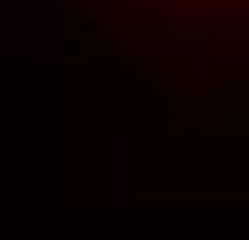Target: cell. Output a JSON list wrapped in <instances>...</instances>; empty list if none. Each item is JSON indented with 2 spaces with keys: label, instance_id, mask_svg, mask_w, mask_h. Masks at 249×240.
<instances>
[{
  "label": "cell",
  "instance_id": "cell-1",
  "mask_svg": "<svg viewBox=\"0 0 249 240\" xmlns=\"http://www.w3.org/2000/svg\"><path fill=\"white\" fill-rule=\"evenodd\" d=\"M120 42H217L245 37V0H92Z\"/></svg>",
  "mask_w": 249,
  "mask_h": 240
}]
</instances>
